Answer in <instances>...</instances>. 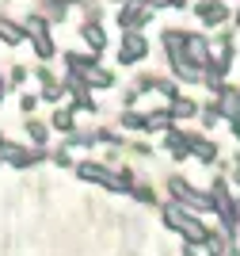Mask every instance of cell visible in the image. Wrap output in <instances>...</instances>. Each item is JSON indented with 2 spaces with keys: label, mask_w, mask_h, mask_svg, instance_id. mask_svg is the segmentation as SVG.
I'll list each match as a JSON object with an SVG mask.
<instances>
[{
  "label": "cell",
  "mask_w": 240,
  "mask_h": 256,
  "mask_svg": "<svg viewBox=\"0 0 240 256\" xmlns=\"http://www.w3.org/2000/svg\"><path fill=\"white\" fill-rule=\"evenodd\" d=\"M183 54H187L195 65H206L210 46H206V38H202V34H183Z\"/></svg>",
  "instance_id": "obj_8"
},
{
  "label": "cell",
  "mask_w": 240,
  "mask_h": 256,
  "mask_svg": "<svg viewBox=\"0 0 240 256\" xmlns=\"http://www.w3.org/2000/svg\"><path fill=\"white\" fill-rule=\"evenodd\" d=\"M84 42L92 46V50H103L107 46V34H103V27H99V23H84Z\"/></svg>",
  "instance_id": "obj_12"
},
{
  "label": "cell",
  "mask_w": 240,
  "mask_h": 256,
  "mask_svg": "<svg viewBox=\"0 0 240 256\" xmlns=\"http://www.w3.org/2000/svg\"><path fill=\"white\" fill-rule=\"evenodd\" d=\"M4 157L11 160V164H34V160H38V153H31V150H23V146H4Z\"/></svg>",
  "instance_id": "obj_11"
},
{
  "label": "cell",
  "mask_w": 240,
  "mask_h": 256,
  "mask_svg": "<svg viewBox=\"0 0 240 256\" xmlns=\"http://www.w3.org/2000/svg\"><path fill=\"white\" fill-rule=\"evenodd\" d=\"M80 180H92V184H103L107 192H126V180L130 176H115L111 168H103V164H80Z\"/></svg>",
  "instance_id": "obj_3"
},
{
  "label": "cell",
  "mask_w": 240,
  "mask_h": 256,
  "mask_svg": "<svg viewBox=\"0 0 240 256\" xmlns=\"http://www.w3.org/2000/svg\"><path fill=\"white\" fill-rule=\"evenodd\" d=\"M0 38H4L8 46L23 42V27H19V23H11V20H0Z\"/></svg>",
  "instance_id": "obj_13"
},
{
  "label": "cell",
  "mask_w": 240,
  "mask_h": 256,
  "mask_svg": "<svg viewBox=\"0 0 240 256\" xmlns=\"http://www.w3.org/2000/svg\"><path fill=\"white\" fill-rule=\"evenodd\" d=\"M0 96H4V76H0Z\"/></svg>",
  "instance_id": "obj_23"
},
{
  "label": "cell",
  "mask_w": 240,
  "mask_h": 256,
  "mask_svg": "<svg viewBox=\"0 0 240 256\" xmlns=\"http://www.w3.org/2000/svg\"><path fill=\"white\" fill-rule=\"evenodd\" d=\"M53 126L57 130H73V111H53Z\"/></svg>",
  "instance_id": "obj_18"
},
{
  "label": "cell",
  "mask_w": 240,
  "mask_h": 256,
  "mask_svg": "<svg viewBox=\"0 0 240 256\" xmlns=\"http://www.w3.org/2000/svg\"><path fill=\"white\" fill-rule=\"evenodd\" d=\"M27 126H31V138L34 142H46V126H42V122H27Z\"/></svg>",
  "instance_id": "obj_20"
},
{
  "label": "cell",
  "mask_w": 240,
  "mask_h": 256,
  "mask_svg": "<svg viewBox=\"0 0 240 256\" xmlns=\"http://www.w3.org/2000/svg\"><path fill=\"white\" fill-rule=\"evenodd\" d=\"M218 115H225L229 122H240V92H237V88H221V96H218Z\"/></svg>",
  "instance_id": "obj_7"
},
{
  "label": "cell",
  "mask_w": 240,
  "mask_h": 256,
  "mask_svg": "<svg viewBox=\"0 0 240 256\" xmlns=\"http://www.w3.org/2000/svg\"><path fill=\"white\" fill-rule=\"evenodd\" d=\"M172 115H179V118H187V115H195V104L191 100H172Z\"/></svg>",
  "instance_id": "obj_16"
},
{
  "label": "cell",
  "mask_w": 240,
  "mask_h": 256,
  "mask_svg": "<svg viewBox=\"0 0 240 256\" xmlns=\"http://www.w3.org/2000/svg\"><path fill=\"white\" fill-rule=\"evenodd\" d=\"M206 252H210V256H225V237L210 234V237H206Z\"/></svg>",
  "instance_id": "obj_17"
},
{
  "label": "cell",
  "mask_w": 240,
  "mask_h": 256,
  "mask_svg": "<svg viewBox=\"0 0 240 256\" xmlns=\"http://www.w3.org/2000/svg\"><path fill=\"white\" fill-rule=\"evenodd\" d=\"M210 206H214V210L221 214V222L229 226V230L237 226V218H240V214H237V203H233L229 184H225V180H218V184H214V192H210Z\"/></svg>",
  "instance_id": "obj_2"
},
{
  "label": "cell",
  "mask_w": 240,
  "mask_h": 256,
  "mask_svg": "<svg viewBox=\"0 0 240 256\" xmlns=\"http://www.w3.org/2000/svg\"><path fill=\"white\" fill-rule=\"evenodd\" d=\"M149 16H153V8H149L145 0H134L130 8H122V16H118V23H122V27H130V31H137V27H141V23H145Z\"/></svg>",
  "instance_id": "obj_6"
},
{
  "label": "cell",
  "mask_w": 240,
  "mask_h": 256,
  "mask_svg": "<svg viewBox=\"0 0 240 256\" xmlns=\"http://www.w3.org/2000/svg\"><path fill=\"white\" fill-rule=\"evenodd\" d=\"M187 146H191V153H195V157L199 160H218V146H214V142H206V138H199V134H191L187 138Z\"/></svg>",
  "instance_id": "obj_9"
},
{
  "label": "cell",
  "mask_w": 240,
  "mask_h": 256,
  "mask_svg": "<svg viewBox=\"0 0 240 256\" xmlns=\"http://www.w3.org/2000/svg\"><path fill=\"white\" fill-rule=\"evenodd\" d=\"M168 122H172V111H153V115H145V130H164Z\"/></svg>",
  "instance_id": "obj_14"
},
{
  "label": "cell",
  "mask_w": 240,
  "mask_h": 256,
  "mask_svg": "<svg viewBox=\"0 0 240 256\" xmlns=\"http://www.w3.org/2000/svg\"><path fill=\"white\" fill-rule=\"evenodd\" d=\"M172 195L179 199V206H191V210H202V206H210V195H199L187 180H179V176L172 180Z\"/></svg>",
  "instance_id": "obj_5"
},
{
  "label": "cell",
  "mask_w": 240,
  "mask_h": 256,
  "mask_svg": "<svg viewBox=\"0 0 240 256\" xmlns=\"http://www.w3.org/2000/svg\"><path fill=\"white\" fill-rule=\"evenodd\" d=\"M199 16H202V23H225L229 8L218 4V0H202V4H199Z\"/></svg>",
  "instance_id": "obj_10"
},
{
  "label": "cell",
  "mask_w": 240,
  "mask_h": 256,
  "mask_svg": "<svg viewBox=\"0 0 240 256\" xmlns=\"http://www.w3.org/2000/svg\"><path fill=\"white\" fill-rule=\"evenodd\" d=\"M122 126H130V130H145V118H141V115H122Z\"/></svg>",
  "instance_id": "obj_19"
},
{
  "label": "cell",
  "mask_w": 240,
  "mask_h": 256,
  "mask_svg": "<svg viewBox=\"0 0 240 256\" xmlns=\"http://www.w3.org/2000/svg\"><path fill=\"white\" fill-rule=\"evenodd\" d=\"M145 54H149V38H145V34H137V31H126L122 34V46H118V62H122V65L141 62Z\"/></svg>",
  "instance_id": "obj_4"
},
{
  "label": "cell",
  "mask_w": 240,
  "mask_h": 256,
  "mask_svg": "<svg viewBox=\"0 0 240 256\" xmlns=\"http://www.w3.org/2000/svg\"><path fill=\"white\" fill-rule=\"evenodd\" d=\"M164 222L172 226V230H179L191 245H206V237H210L206 226H202L199 218L187 210V206H179V203H168V206H164Z\"/></svg>",
  "instance_id": "obj_1"
},
{
  "label": "cell",
  "mask_w": 240,
  "mask_h": 256,
  "mask_svg": "<svg viewBox=\"0 0 240 256\" xmlns=\"http://www.w3.org/2000/svg\"><path fill=\"white\" fill-rule=\"evenodd\" d=\"M168 150H172V153H179V157H187V153H191L187 134H168Z\"/></svg>",
  "instance_id": "obj_15"
},
{
  "label": "cell",
  "mask_w": 240,
  "mask_h": 256,
  "mask_svg": "<svg viewBox=\"0 0 240 256\" xmlns=\"http://www.w3.org/2000/svg\"><path fill=\"white\" fill-rule=\"evenodd\" d=\"M137 199H141V203H153V188H145V184H141V188H137Z\"/></svg>",
  "instance_id": "obj_22"
},
{
  "label": "cell",
  "mask_w": 240,
  "mask_h": 256,
  "mask_svg": "<svg viewBox=\"0 0 240 256\" xmlns=\"http://www.w3.org/2000/svg\"><path fill=\"white\" fill-rule=\"evenodd\" d=\"M218 107H206V111H202V122H206V126H214V122H218Z\"/></svg>",
  "instance_id": "obj_21"
},
{
  "label": "cell",
  "mask_w": 240,
  "mask_h": 256,
  "mask_svg": "<svg viewBox=\"0 0 240 256\" xmlns=\"http://www.w3.org/2000/svg\"><path fill=\"white\" fill-rule=\"evenodd\" d=\"M237 23H240V12H237Z\"/></svg>",
  "instance_id": "obj_24"
}]
</instances>
